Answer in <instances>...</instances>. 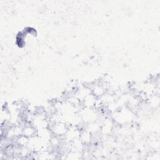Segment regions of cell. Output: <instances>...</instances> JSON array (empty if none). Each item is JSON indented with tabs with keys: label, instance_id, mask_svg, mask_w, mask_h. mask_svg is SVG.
<instances>
[{
	"label": "cell",
	"instance_id": "obj_4",
	"mask_svg": "<svg viewBox=\"0 0 160 160\" xmlns=\"http://www.w3.org/2000/svg\"><path fill=\"white\" fill-rule=\"evenodd\" d=\"M113 122L112 120L107 119L103 121L101 127L100 131L103 135H108L111 133L113 128Z\"/></svg>",
	"mask_w": 160,
	"mask_h": 160
},
{
	"label": "cell",
	"instance_id": "obj_9",
	"mask_svg": "<svg viewBox=\"0 0 160 160\" xmlns=\"http://www.w3.org/2000/svg\"><path fill=\"white\" fill-rule=\"evenodd\" d=\"M29 141V138L21 134L16 138V143L19 147H24L28 145Z\"/></svg>",
	"mask_w": 160,
	"mask_h": 160
},
{
	"label": "cell",
	"instance_id": "obj_1",
	"mask_svg": "<svg viewBox=\"0 0 160 160\" xmlns=\"http://www.w3.org/2000/svg\"><path fill=\"white\" fill-rule=\"evenodd\" d=\"M92 108H84L79 112V116L82 119V121L86 123H90L96 121L98 118L97 112Z\"/></svg>",
	"mask_w": 160,
	"mask_h": 160
},
{
	"label": "cell",
	"instance_id": "obj_2",
	"mask_svg": "<svg viewBox=\"0 0 160 160\" xmlns=\"http://www.w3.org/2000/svg\"><path fill=\"white\" fill-rule=\"evenodd\" d=\"M116 115L117 116L114 119L116 121L121 124H126L130 122L132 120L134 114L131 110L124 109L119 111Z\"/></svg>",
	"mask_w": 160,
	"mask_h": 160
},
{
	"label": "cell",
	"instance_id": "obj_8",
	"mask_svg": "<svg viewBox=\"0 0 160 160\" xmlns=\"http://www.w3.org/2000/svg\"><path fill=\"white\" fill-rule=\"evenodd\" d=\"M91 133L88 130L85 129L84 131L81 132L79 139L83 142V144L89 143L91 140Z\"/></svg>",
	"mask_w": 160,
	"mask_h": 160
},
{
	"label": "cell",
	"instance_id": "obj_5",
	"mask_svg": "<svg viewBox=\"0 0 160 160\" xmlns=\"http://www.w3.org/2000/svg\"><path fill=\"white\" fill-rule=\"evenodd\" d=\"M97 99H98L97 97L95 96L93 94H92V92L88 94L82 101L84 108H94Z\"/></svg>",
	"mask_w": 160,
	"mask_h": 160
},
{
	"label": "cell",
	"instance_id": "obj_3",
	"mask_svg": "<svg viewBox=\"0 0 160 160\" xmlns=\"http://www.w3.org/2000/svg\"><path fill=\"white\" fill-rule=\"evenodd\" d=\"M68 129V128L66 124L62 121L54 123L52 125L51 128H50L52 132V134L58 137H61V136L64 137Z\"/></svg>",
	"mask_w": 160,
	"mask_h": 160
},
{
	"label": "cell",
	"instance_id": "obj_6",
	"mask_svg": "<svg viewBox=\"0 0 160 160\" xmlns=\"http://www.w3.org/2000/svg\"><path fill=\"white\" fill-rule=\"evenodd\" d=\"M37 129L31 124H29L28 125H25L22 128V134L30 138L36 135Z\"/></svg>",
	"mask_w": 160,
	"mask_h": 160
},
{
	"label": "cell",
	"instance_id": "obj_7",
	"mask_svg": "<svg viewBox=\"0 0 160 160\" xmlns=\"http://www.w3.org/2000/svg\"><path fill=\"white\" fill-rule=\"evenodd\" d=\"M91 92L97 98L101 97L104 94H105V88L102 85H96L91 89Z\"/></svg>",
	"mask_w": 160,
	"mask_h": 160
}]
</instances>
